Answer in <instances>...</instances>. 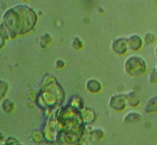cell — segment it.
Wrapping results in <instances>:
<instances>
[{"label": "cell", "instance_id": "6da1fadb", "mask_svg": "<svg viewBox=\"0 0 157 145\" xmlns=\"http://www.w3.org/2000/svg\"><path fill=\"white\" fill-rule=\"evenodd\" d=\"M3 18L5 25L11 33L24 34L35 26L37 15L28 6H19L9 9Z\"/></svg>", "mask_w": 157, "mask_h": 145}, {"label": "cell", "instance_id": "7a4b0ae2", "mask_svg": "<svg viewBox=\"0 0 157 145\" xmlns=\"http://www.w3.org/2000/svg\"><path fill=\"white\" fill-rule=\"evenodd\" d=\"M113 51L117 54H122L126 50V45L123 39H118L115 40L112 45Z\"/></svg>", "mask_w": 157, "mask_h": 145}]
</instances>
